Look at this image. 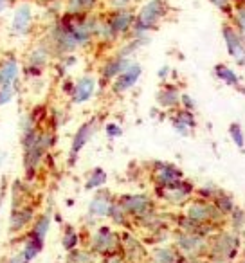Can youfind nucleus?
Returning a JSON list of instances; mask_svg holds the SVG:
<instances>
[{
  "label": "nucleus",
  "mask_w": 245,
  "mask_h": 263,
  "mask_svg": "<svg viewBox=\"0 0 245 263\" xmlns=\"http://www.w3.org/2000/svg\"><path fill=\"white\" fill-rule=\"evenodd\" d=\"M233 132H234V139H236V143L241 146V144H243V141H241V137H240V130L236 132V126H233Z\"/></svg>",
  "instance_id": "obj_32"
},
{
  "label": "nucleus",
  "mask_w": 245,
  "mask_h": 263,
  "mask_svg": "<svg viewBox=\"0 0 245 263\" xmlns=\"http://www.w3.org/2000/svg\"><path fill=\"white\" fill-rule=\"evenodd\" d=\"M4 197H6V191L2 190L0 191V209H2V204H4Z\"/></svg>",
  "instance_id": "obj_34"
},
{
  "label": "nucleus",
  "mask_w": 245,
  "mask_h": 263,
  "mask_svg": "<svg viewBox=\"0 0 245 263\" xmlns=\"http://www.w3.org/2000/svg\"><path fill=\"white\" fill-rule=\"evenodd\" d=\"M236 18H238V24H240V27L245 31V9H238Z\"/></svg>",
  "instance_id": "obj_29"
},
{
  "label": "nucleus",
  "mask_w": 245,
  "mask_h": 263,
  "mask_svg": "<svg viewBox=\"0 0 245 263\" xmlns=\"http://www.w3.org/2000/svg\"><path fill=\"white\" fill-rule=\"evenodd\" d=\"M166 13H168V2L166 0H148L136 15V22H134L132 29L136 31L137 36H143L144 33L154 29L164 18Z\"/></svg>",
  "instance_id": "obj_2"
},
{
  "label": "nucleus",
  "mask_w": 245,
  "mask_h": 263,
  "mask_svg": "<svg viewBox=\"0 0 245 263\" xmlns=\"http://www.w3.org/2000/svg\"><path fill=\"white\" fill-rule=\"evenodd\" d=\"M139 76H141V67L137 65V63H130V65L116 78V83H114V92L121 94V92L128 90V88L132 87L137 80H139Z\"/></svg>",
  "instance_id": "obj_9"
},
{
  "label": "nucleus",
  "mask_w": 245,
  "mask_h": 263,
  "mask_svg": "<svg viewBox=\"0 0 245 263\" xmlns=\"http://www.w3.org/2000/svg\"><path fill=\"white\" fill-rule=\"evenodd\" d=\"M216 72H218V76H222V80L229 81V83H236V78H234V74L231 72L229 69H225V67H216Z\"/></svg>",
  "instance_id": "obj_24"
},
{
  "label": "nucleus",
  "mask_w": 245,
  "mask_h": 263,
  "mask_svg": "<svg viewBox=\"0 0 245 263\" xmlns=\"http://www.w3.org/2000/svg\"><path fill=\"white\" fill-rule=\"evenodd\" d=\"M132 0H108V4L112 6L114 9H125L128 8V4Z\"/></svg>",
  "instance_id": "obj_26"
},
{
  "label": "nucleus",
  "mask_w": 245,
  "mask_h": 263,
  "mask_svg": "<svg viewBox=\"0 0 245 263\" xmlns=\"http://www.w3.org/2000/svg\"><path fill=\"white\" fill-rule=\"evenodd\" d=\"M110 208H112V204H110L108 197H106V195H103V193H99L98 197L90 202V213H92V215H96V216L108 215Z\"/></svg>",
  "instance_id": "obj_18"
},
{
  "label": "nucleus",
  "mask_w": 245,
  "mask_h": 263,
  "mask_svg": "<svg viewBox=\"0 0 245 263\" xmlns=\"http://www.w3.org/2000/svg\"><path fill=\"white\" fill-rule=\"evenodd\" d=\"M117 247H119V241H117L116 234L106 227H101L92 238V252L112 254V252H117Z\"/></svg>",
  "instance_id": "obj_7"
},
{
  "label": "nucleus",
  "mask_w": 245,
  "mask_h": 263,
  "mask_svg": "<svg viewBox=\"0 0 245 263\" xmlns=\"http://www.w3.org/2000/svg\"><path fill=\"white\" fill-rule=\"evenodd\" d=\"M36 218L34 216V208L33 204H24V205H15L11 209L9 215V233L18 234L22 231H26L31 226V222Z\"/></svg>",
  "instance_id": "obj_5"
},
{
  "label": "nucleus",
  "mask_w": 245,
  "mask_h": 263,
  "mask_svg": "<svg viewBox=\"0 0 245 263\" xmlns=\"http://www.w3.org/2000/svg\"><path fill=\"white\" fill-rule=\"evenodd\" d=\"M99 0H63V11L74 15H88L94 11Z\"/></svg>",
  "instance_id": "obj_11"
},
{
  "label": "nucleus",
  "mask_w": 245,
  "mask_h": 263,
  "mask_svg": "<svg viewBox=\"0 0 245 263\" xmlns=\"http://www.w3.org/2000/svg\"><path fill=\"white\" fill-rule=\"evenodd\" d=\"M103 263H125V259H123V256L121 254H117V252H112V254L105 256Z\"/></svg>",
  "instance_id": "obj_25"
},
{
  "label": "nucleus",
  "mask_w": 245,
  "mask_h": 263,
  "mask_svg": "<svg viewBox=\"0 0 245 263\" xmlns=\"http://www.w3.org/2000/svg\"><path fill=\"white\" fill-rule=\"evenodd\" d=\"M8 263H27V261L22 258V254H20V252H18V254H16V256H13V258L9 259Z\"/></svg>",
  "instance_id": "obj_31"
},
{
  "label": "nucleus",
  "mask_w": 245,
  "mask_h": 263,
  "mask_svg": "<svg viewBox=\"0 0 245 263\" xmlns=\"http://www.w3.org/2000/svg\"><path fill=\"white\" fill-rule=\"evenodd\" d=\"M18 83H20V80L15 81V83L2 85V87H0V106L8 105V103L15 98L16 92H18Z\"/></svg>",
  "instance_id": "obj_19"
},
{
  "label": "nucleus",
  "mask_w": 245,
  "mask_h": 263,
  "mask_svg": "<svg viewBox=\"0 0 245 263\" xmlns=\"http://www.w3.org/2000/svg\"><path fill=\"white\" fill-rule=\"evenodd\" d=\"M182 103H186L187 108H193V101H191V99L187 98V96H182Z\"/></svg>",
  "instance_id": "obj_33"
},
{
  "label": "nucleus",
  "mask_w": 245,
  "mask_h": 263,
  "mask_svg": "<svg viewBox=\"0 0 245 263\" xmlns=\"http://www.w3.org/2000/svg\"><path fill=\"white\" fill-rule=\"evenodd\" d=\"M121 209L134 216H146L152 211V200L146 195H130L121 198Z\"/></svg>",
  "instance_id": "obj_8"
},
{
  "label": "nucleus",
  "mask_w": 245,
  "mask_h": 263,
  "mask_svg": "<svg viewBox=\"0 0 245 263\" xmlns=\"http://www.w3.org/2000/svg\"><path fill=\"white\" fill-rule=\"evenodd\" d=\"M223 38H225L227 49H229L231 54L236 60H240V62H243L245 51H243V47H241V42H240V38H238V34L234 33L231 27H223Z\"/></svg>",
  "instance_id": "obj_13"
},
{
  "label": "nucleus",
  "mask_w": 245,
  "mask_h": 263,
  "mask_svg": "<svg viewBox=\"0 0 245 263\" xmlns=\"http://www.w3.org/2000/svg\"><path fill=\"white\" fill-rule=\"evenodd\" d=\"M34 31V8L29 0H18L13 8L9 22V34L15 38H26Z\"/></svg>",
  "instance_id": "obj_3"
},
{
  "label": "nucleus",
  "mask_w": 245,
  "mask_h": 263,
  "mask_svg": "<svg viewBox=\"0 0 245 263\" xmlns=\"http://www.w3.org/2000/svg\"><path fill=\"white\" fill-rule=\"evenodd\" d=\"M11 2H13V0H11Z\"/></svg>",
  "instance_id": "obj_35"
},
{
  "label": "nucleus",
  "mask_w": 245,
  "mask_h": 263,
  "mask_svg": "<svg viewBox=\"0 0 245 263\" xmlns=\"http://www.w3.org/2000/svg\"><path fill=\"white\" fill-rule=\"evenodd\" d=\"M106 132H108V136H121V128L119 126H116V124H108L106 126Z\"/></svg>",
  "instance_id": "obj_28"
},
{
  "label": "nucleus",
  "mask_w": 245,
  "mask_h": 263,
  "mask_svg": "<svg viewBox=\"0 0 245 263\" xmlns=\"http://www.w3.org/2000/svg\"><path fill=\"white\" fill-rule=\"evenodd\" d=\"M105 180H106L105 172H103V170H94V173H92L90 179L87 180L85 187H87V190H94V187L103 186V184H105Z\"/></svg>",
  "instance_id": "obj_23"
},
{
  "label": "nucleus",
  "mask_w": 245,
  "mask_h": 263,
  "mask_svg": "<svg viewBox=\"0 0 245 263\" xmlns=\"http://www.w3.org/2000/svg\"><path fill=\"white\" fill-rule=\"evenodd\" d=\"M154 258L157 263H177V254L172 249H157Z\"/></svg>",
  "instance_id": "obj_22"
},
{
  "label": "nucleus",
  "mask_w": 245,
  "mask_h": 263,
  "mask_svg": "<svg viewBox=\"0 0 245 263\" xmlns=\"http://www.w3.org/2000/svg\"><path fill=\"white\" fill-rule=\"evenodd\" d=\"M49 227H51V215H49V213H44V215L36 216V218L33 220V227H31V231L27 234L45 241V236H47V233H49Z\"/></svg>",
  "instance_id": "obj_15"
},
{
  "label": "nucleus",
  "mask_w": 245,
  "mask_h": 263,
  "mask_svg": "<svg viewBox=\"0 0 245 263\" xmlns=\"http://www.w3.org/2000/svg\"><path fill=\"white\" fill-rule=\"evenodd\" d=\"M134 22H136V15L130 11L128 8L125 9H114L108 16H106L105 24L110 27L114 34H125L128 33L130 29L134 27Z\"/></svg>",
  "instance_id": "obj_6"
},
{
  "label": "nucleus",
  "mask_w": 245,
  "mask_h": 263,
  "mask_svg": "<svg viewBox=\"0 0 245 263\" xmlns=\"http://www.w3.org/2000/svg\"><path fill=\"white\" fill-rule=\"evenodd\" d=\"M52 54L49 45L44 40H40L38 44H34L33 47L27 51L26 56V65H24V76L34 80V78H40L44 69L49 65Z\"/></svg>",
  "instance_id": "obj_4"
},
{
  "label": "nucleus",
  "mask_w": 245,
  "mask_h": 263,
  "mask_svg": "<svg viewBox=\"0 0 245 263\" xmlns=\"http://www.w3.org/2000/svg\"><path fill=\"white\" fill-rule=\"evenodd\" d=\"M78 240H80V238H78V234H76V231H74V227L67 226L65 227V233H63V238H62L63 249H65V251H72V249H76Z\"/></svg>",
  "instance_id": "obj_21"
},
{
  "label": "nucleus",
  "mask_w": 245,
  "mask_h": 263,
  "mask_svg": "<svg viewBox=\"0 0 245 263\" xmlns=\"http://www.w3.org/2000/svg\"><path fill=\"white\" fill-rule=\"evenodd\" d=\"M22 150H24V172L27 179H33L38 170L44 164L49 150L54 144V136L51 128H34V130L24 132L22 136Z\"/></svg>",
  "instance_id": "obj_1"
},
{
  "label": "nucleus",
  "mask_w": 245,
  "mask_h": 263,
  "mask_svg": "<svg viewBox=\"0 0 245 263\" xmlns=\"http://www.w3.org/2000/svg\"><path fill=\"white\" fill-rule=\"evenodd\" d=\"M90 136H92V123H85L83 126H80V130L76 132V136H74V139H72V146H70V155H72V159L80 154V150L87 144Z\"/></svg>",
  "instance_id": "obj_14"
},
{
  "label": "nucleus",
  "mask_w": 245,
  "mask_h": 263,
  "mask_svg": "<svg viewBox=\"0 0 245 263\" xmlns=\"http://www.w3.org/2000/svg\"><path fill=\"white\" fill-rule=\"evenodd\" d=\"M213 6H216L218 9H222V11H227L229 9V0H209Z\"/></svg>",
  "instance_id": "obj_27"
},
{
  "label": "nucleus",
  "mask_w": 245,
  "mask_h": 263,
  "mask_svg": "<svg viewBox=\"0 0 245 263\" xmlns=\"http://www.w3.org/2000/svg\"><path fill=\"white\" fill-rule=\"evenodd\" d=\"M180 172L177 168H173L172 164H162L159 166V172H157V180L162 184V186H169L173 182H179L180 180Z\"/></svg>",
  "instance_id": "obj_16"
},
{
  "label": "nucleus",
  "mask_w": 245,
  "mask_h": 263,
  "mask_svg": "<svg viewBox=\"0 0 245 263\" xmlns=\"http://www.w3.org/2000/svg\"><path fill=\"white\" fill-rule=\"evenodd\" d=\"M128 65H130V62L125 58V56L110 60V62L105 65V69H103V78H106V80H108V78H117Z\"/></svg>",
  "instance_id": "obj_17"
},
{
  "label": "nucleus",
  "mask_w": 245,
  "mask_h": 263,
  "mask_svg": "<svg viewBox=\"0 0 245 263\" xmlns=\"http://www.w3.org/2000/svg\"><path fill=\"white\" fill-rule=\"evenodd\" d=\"M94 88H96V81L94 78L90 76H85L81 80H78L74 83V90H72V101L74 103H85L87 99H90V96L94 94Z\"/></svg>",
  "instance_id": "obj_10"
},
{
  "label": "nucleus",
  "mask_w": 245,
  "mask_h": 263,
  "mask_svg": "<svg viewBox=\"0 0 245 263\" xmlns=\"http://www.w3.org/2000/svg\"><path fill=\"white\" fill-rule=\"evenodd\" d=\"M42 251H44V240H38V238L27 234L26 241H24L22 251H20V254H22V258L26 259L27 263H29V261H33V259L36 258V256L40 254Z\"/></svg>",
  "instance_id": "obj_12"
},
{
  "label": "nucleus",
  "mask_w": 245,
  "mask_h": 263,
  "mask_svg": "<svg viewBox=\"0 0 245 263\" xmlns=\"http://www.w3.org/2000/svg\"><path fill=\"white\" fill-rule=\"evenodd\" d=\"M67 263H92L94 258L88 251H80V249H72V251H67Z\"/></svg>",
  "instance_id": "obj_20"
},
{
  "label": "nucleus",
  "mask_w": 245,
  "mask_h": 263,
  "mask_svg": "<svg viewBox=\"0 0 245 263\" xmlns=\"http://www.w3.org/2000/svg\"><path fill=\"white\" fill-rule=\"evenodd\" d=\"M11 8V0H0V15Z\"/></svg>",
  "instance_id": "obj_30"
}]
</instances>
